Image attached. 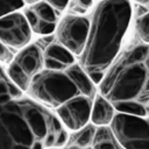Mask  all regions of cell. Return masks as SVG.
<instances>
[{
  "mask_svg": "<svg viewBox=\"0 0 149 149\" xmlns=\"http://www.w3.org/2000/svg\"><path fill=\"white\" fill-rule=\"evenodd\" d=\"M22 92L0 66V149L63 147L68 134L59 120Z\"/></svg>",
  "mask_w": 149,
  "mask_h": 149,
  "instance_id": "1",
  "label": "cell"
},
{
  "mask_svg": "<svg viewBox=\"0 0 149 149\" xmlns=\"http://www.w3.org/2000/svg\"><path fill=\"white\" fill-rule=\"evenodd\" d=\"M100 93L121 113L149 115V43L116 56L100 81Z\"/></svg>",
  "mask_w": 149,
  "mask_h": 149,
  "instance_id": "2",
  "label": "cell"
},
{
  "mask_svg": "<svg viewBox=\"0 0 149 149\" xmlns=\"http://www.w3.org/2000/svg\"><path fill=\"white\" fill-rule=\"evenodd\" d=\"M132 20L129 0H101L90 21L81 68L94 83H100L114 62Z\"/></svg>",
  "mask_w": 149,
  "mask_h": 149,
  "instance_id": "3",
  "label": "cell"
},
{
  "mask_svg": "<svg viewBox=\"0 0 149 149\" xmlns=\"http://www.w3.org/2000/svg\"><path fill=\"white\" fill-rule=\"evenodd\" d=\"M28 91L35 100L55 108L74 97L81 95L80 90L66 69L41 70L33 77Z\"/></svg>",
  "mask_w": 149,
  "mask_h": 149,
  "instance_id": "4",
  "label": "cell"
},
{
  "mask_svg": "<svg viewBox=\"0 0 149 149\" xmlns=\"http://www.w3.org/2000/svg\"><path fill=\"white\" fill-rule=\"evenodd\" d=\"M112 130L125 149H149V115L120 112L112 120Z\"/></svg>",
  "mask_w": 149,
  "mask_h": 149,
  "instance_id": "5",
  "label": "cell"
},
{
  "mask_svg": "<svg viewBox=\"0 0 149 149\" xmlns=\"http://www.w3.org/2000/svg\"><path fill=\"white\" fill-rule=\"evenodd\" d=\"M90 20L81 15H65L56 27L57 41L74 56H80L86 47Z\"/></svg>",
  "mask_w": 149,
  "mask_h": 149,
  "instance_id": "6",
  "label": "cell"
},
{
  "mask_svg": "<svg viewBox=\"0 0 149 149\" xmlns=\"http://www.w3.org/2000/svg\"><path fill=\"white\" fill-rule=\"evenodd\" d=\"M31 28L23 12H12L0 17V41L7 47L22 49L31 40Z\"/></svg>",
  "mask_w": 149,
  "mask_h": 149,
  "instance_id": "7",
  "label": "cell"
},
{
  "mask_svg": "<svg viewBox=\"0 0 149 149\" xmlns=\"http://www.w3.org/2000/svg\"><path fill=\"white\" fill-rule=\"evenodd\" d=\"M92 106L93 99L81 94L58 106L57 114L68 128L78 130L86 126L88 119L91 118Z\"/></svg>",
  "mask_w": 149,
  "mask_h": 149,
  "instance_id": "8",
  "label": "cell"
},
{
  "mask_svg": "<svg viewBox=\"0 0 149 149\" xmlns=\"http://www.w3.org/2000/svg\"><path fill=\"white\" fill-rule=\"evenodd\" d=\"M14 62L33 79L43 68L44 51L38 44H28L14 57Z\"/></svg>",
  "mask_w": 149,
  "mask_h": 149,
  "instance_id": "9",
  "label": "cell"
},
{
  "mask_svg": "<svg viewBox=\"0 0 149 149\" xmlns=\"http://www.w3.org/2000/svg\"><path fill=\"white\" fill-rule=\"evenodd\" d=\"M114 118V106L102 95L94 97L92 112H91V120L94 125L105 126L112 122Z\"/></svg>",
  "mask_w": 149,
  "mask_h": 149,
  "instance_id": "10",
  "label": "cell"
},
{
  "mask_svg": "<svg viewBox=\"0 0 149 149\" xmlns=\"http://www.w3.org/2000/svg\"><path fill=\"white\" fill-rule=\"evenodd\" d=\"M68 72L77 84L78 88L80 90L81 94L88 97V98H94L95 97V87H94V81L91 79V77L86 73V71L81 68V65L73 63L69 68H66Z\"/></svg>",
  "mask_w": 149,
  "mask_h": 149,
  "instance_id": "11",
  "label": "cell"
},
{
  "mask_svg": "<svg viewBox=\"0 0 149 149\" xmlns=\"http://www.w3.org/2000/svg\"><path fill=\"white\" fill-rule=\"evenodd\" d=\"M44 57H50L56 61H59L68 68L74 63V55L64 45H62L59 42L50 43L44 49Z\"/></svg>",
  "mask_w": 149,
  "mask_h": 149,
  "instance_id": "12",
  "label": "cell"
},
{
  "mask_svg": "<svg viewBox=\"0 0 149 149\" xmlns=\"http://www.w3.org/2000/svg\"><path fill=\"white\" fill-rule=\"evenodd\" d=\"M29 6L41 20L52 22V23H57L59 12L54 6H51L49 2H47L45 0H38L34 3H30Z\"/></svg>",
  "mask_w": 149,
  "mask_h": 149,
  "instance_id": "13",
  "label": "cell"
},
{
  "mask_svg": "<svg viewBox=\"0 0 149 149\" xmlns=\"http://www.w3.org/2000/svg\"><path fill=\"white\" fill-rule=\"evenodd\" d=\"M7 74L10 78V80L22 91H28L30 86L31 78L13 61L9 63V66L7 69Z\"/></svg>",
  "mask_w": 149,
  "mask_h": 149,
  "instance_id": "14",
  "label": "cell"
},
{
  "mask_svg": "<svg viewBox=\"0 0 149 149\" xmlns=\"http://www.w3.org/2000/svg\"><path fill=\"white\" fill-rule=\"evenodd\" d=\"M92 144H93V149H116L111 130L104 126L95 130V135Z\"/></svg>",
  "mask_w": 149,
  "mask_h": 149,
  "instance_id": "15",
  "label": "cell"
},
{
  "mask_svg": "<svg viewBox=\"0 0 149 149\" xmlns=\"http://www.w3.org/2000/svg\"><path fill=\"white\" fill-rule=\"evenodd\" d=\"M94 135H95V129H94L93 126H91V125L84 126L83 128H80V132L76 135L74 143H76L77 147L86 148L93 142Z\"/></svg>",
  "mask_w": 149,
  "mask_h": 149,
  "instance_id": "16",
  "label": "cell"
},
{
  "mask_svg": "<svg viewBox=\"0 0 149 149\" xmlns=\"http://www.w3.org/2000/svg\"><path fill=\"white\" fill-rule=\"evenodd\" d=\"M135 29L142 42L149 43V13L143 14L136 20Z\"/></svg>",
  "mask_w": 149,
  "mask_h": 149,
  "instance_id": "17",
  "label": "cell"
},
{
  "mask_svg": "<svg viewBox=\"0 0 149 149\" xmlns=\"http://www.w3.org/2000/svg\"><path fill=\"white\" fill-rule=\"evenodd\" d=\"M24 5V0H0V17L23 8Z\"/></svg>",
  "mask_w": 149,
  "mask_h": 149,
  "instance_id": "18",
  "label": "cell"
},
{
  "mask_svg": "<svg viewBox=\"0 0 149 149\" xmlns=\"http://www.w3.org/2000/svg\"><path fill=\"white\" fill-rule=\"evenodd\" d=\"M92 2L93 0H73L71 3V8L72 10H74L76 13H85L87 9H90L92 7Z\"/></svg>",
  "mask_w": 149,
  "mask_h": 149,
  "instance_id": "19",
  "label": "cell"
},
{
  "mask_svg": "<svg viewBox=\"0 0 149 149\" xmlns=\"http://www.w3.org/2000/svg\"><path fill=\"white\" fill-rule=\"evenodd\" d=\"M43 66H44V69H49V70H65L68 68L62 62L56 61V59L50 58V57H44Z\"/></svg>",
  "mask_w": 149,
  "mask_h": 149,
  "instance_id": "20",
  "label": "cell"
},
{
  "mask_svg": "<svg viewBox=\"0 0 149 149\" xmlns=\"http://www.w3.org/2000/svg\"><path fill=\"white\" fill-rule=\"evenodd\" d=\"M13 59V52L8 49L6 44H3L0 41V63H10Z\"/></svg>",
  "mask_w": 149,
  "mask_h": 149,
  "instance_id": "21",
  "label": "cell"
},
{
  "mask_svg": "<svg viewBox=\"0 0 149 149\" xmlns=\"http://www.w3.org/2000/svg\"><path fill=\"white\" fill-rule=\"evenodd\" d=\"M45 1L49 2L51 6H54L58 12H63L66 8L70 0H45Z\"/></svg>",
  "mask_w": 149,
  "mask_h": 149,
  "instance_id": "22",
  "label": "cell"
},
{
  "mask_svg": "<svg viewBox=\"0 0 149 149\" xmlns=\"http://www.w3.org/2000/svg\"><path fill=\"white\" fill-rule=\"evenodd\" d=\"M36 1H38V0H24V2H26V3H28V5L34 3V2H36Z\"/></svg>",
  "mask_w": 149,
  "mask_h": 149,
  "instance_id": "23",
  "label": "cell"
},
{
  "mask_svg": "<svg viewBox=\"0 0 149 149\" xmlns=\"http://www.w3.org/2000/svg\"><path fill=\"white\" fill-rule=\"evenodd\" d=\"M66 149H86V148H81V147H70V148H66Z\"/></svg>",
  "mask_w": 149,
  "mask_h": 149,
  "instance_id": "24",
  "label": "cell"
},
{
  "mask_svg": "<svg viewBox=\"0 0 149 149\" xmlns=\"http://www.w3.org/2000/svg\"><path fill=\"white\" fill-rule=\"evenodd\" d=\"M137 1L141 3H149V0H137Z\"/></svg>",
  "mask_w": 149,
  "mask_h": 149,
  "instance_id": "25",
  "label": "cell"
},
{
  "mask_svg": "<svg viewBox=\"0 0 149 149\" xmlns=\"http://www.w3.org/2000/svg\"><path fill=\"white\" fill-rule=\"evenodd\" d=\"M47 149H58V148H47Z\"/></svg>",
  "mask_w": 149,
  "mask_h": 149,
  "instance_id": "26",
  "label": "cell"
},
{
  "mask_svg": "<svg viewBox=\"0 0 149 149\" xmlns=\"http://www.w3.org/2000/svg\"><path fill=\"white\" fill-rule=\"evenodd\" d=\"M99 1H101V0H99Z\"/></svg>",
  "mask_w": 149,
  "mask_h": 149,
  "instance_id": "27",
  "label": "cell"
}]
</instances>
